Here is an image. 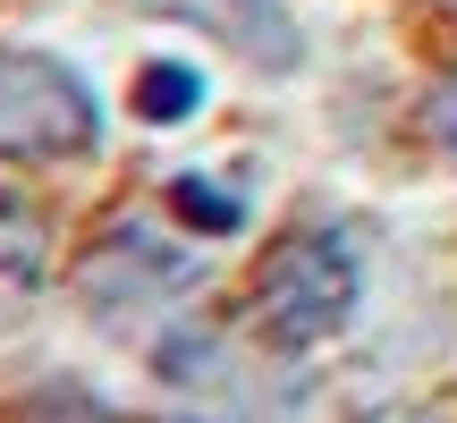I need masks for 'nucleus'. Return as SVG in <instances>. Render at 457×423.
<instances>
[{
	"instance_id": "f257e3e1",
	"label": "nucleus",
	"mask_w": 457,
	"mask_h": 423,
	"mask_svg": "<svg viewBox=\"0 0 457 423\" xmlns=\"http://www.w3.org/2000/svg\"><path fill=\"white\" fill-rule=\"evenodd\" d=\"M356 296H364V254L339 220H313V228H288V237L262 254L254 271V330L296 356V347H322L356 322Z\"/></svg>"
},
{
	"instance_id": "f03ea898",
	"label": "nucleus",
	"mask_w": 457,
	"mask_h": 423,
	"mask_svg": "<svg viewBox=\"0 0 457 423\" xmlns=\"http://www.w3.org/2000/svg\"><path fill=\"white\" fill-rule=\"evenodd\" d=\"M102 94L60 51L0 43V162L17 170H68L102 153Z\"/></svg>"
},
{
	"instance_id": "7ed1b4c3",
	"label": "nucleus",
	"mask_w": 457,
	"mask_h": 423,
	"mask_svg": "<svg viewBox=\"0 0 457 423\" xmlns=\"http://www.w3.org/2000/svg\"><path fill=\"white\" fill-rule=\"evenodd\" d=\"M204 288V262L187 254L179 237H162L153 220H119L94 237V254L77 262V296L102 330H136V322H162L179 296Z\"/></svg>"
},
{
	"instance_id": "20e7f679",
	"label": "nucleus",
	"mask_w": 457,
	"mask_h": 423,
	"mask_svg": "<svg viewBox=\"0 0 457 423\" xmlns=\"http://www.w3.org/2000/svg\"><path fill=\"white\" fill-rule=\"evenodd\" d=\"M136 9L179 17V26H195V34H212V43H228L237 60L271 68V77H288L296 51H305V34H296L288 0H136Z\"/></svg>"
},
{
	"instance_id": "39448f33",
	"label": "nucleus",
	"mask_w": 457,
	"mask_h": 423,
	"mask_svg": "<svg viewBox=\"0 0 457 423\" xmlns=\"http://www.w3.org/2000/svg\"><path fill=\"white\" fill-rule=\"evenodd\" d=\"M43 279H51V220L34 195L0 187V330H17L34 313Z\"/></svg>"
},
{
	"instance_id": "423d86ee",
	"label": "nucleus",
	"mask_w": 457,
	"mask_h": 423,
	"mask_svg": "<svg viewBox=\"0 0 457 423\" xmlns=\"http://www.w3.org/2000/svg\"><path fill=\"white\" fill-rule=\"evenodd\" d=\"M136 119L145 128H187V119L204 111V68L195 60H179V51H162V60H145L136 68Z\"/></svg>"
},
{
	"instance_id": "0eeeda50",
	"label": "nucleus",
	"mask_w": 457,
	"mask_h": 423,
	"mask_svg": "<svg viewBox=\"0 0 457 423\" xmlns=\"http://www.w3.org/2000/svg\"><path fill=\"white\" fill-rule=\"evenodd\" d=\"M0 423H128L111 398H94L85 381H34V390L0 398Z\"/></svg>"
},
{
	"instance_id": "6e6552de",
	"label": "nucleus",
	"mask_w": 457,
	"mask_h": 423,
	"mask_svg": "<svg viewBox=\"0 0 457 423\" xmlns=\"http://www.w3.org/2000/svg\"><path fill=\"white\" fill-rule=\"evenodd\" d=\"M170 220L195 237H228V228H245V195H220L212 178H170Z\"/></svg>"
},
{
	"instance_id": "1a4fd4ad",
	"label": "nucleus",
	"mask_w": 457,
	"mask_h": 423,
	"mask_svg": "<svg viewBox=\"0 0 457 423\" xmlns=\"http://www.w3.org/2000/svg\"><path fill=\"white\" fill-rule=\"evenodd\" d=\"M432 136H441V153L457 162V77L441 85V94H432Z\"/></svg>"
},
{
	"instance_id": "9d476101",
	"label": "nucleus",
	"mask_w": 457,
	"mask_h": 423,
	"mask_svg": "<svg viewBox=\"0 0 457 423\" xmlns=\"http://www.w3.org/2000/svg\"><path fill=\"white\" fill-rule=\"evenodd\" d=\"M373 423H432V415H373Z\"/></svg>"
}]
</instances>
